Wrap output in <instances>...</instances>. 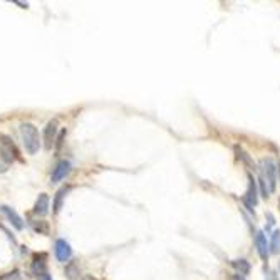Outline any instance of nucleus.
<instances>
[{
    "instance_id": "9d476101",
    "label": "nucleus",
    "mask_w": 280,
    "mask_h": 280,
    "mask_svg": "<svg viewBox=\"0 0 280 280\" xmlns=\"http://www.w3.org/2000/svg\"><path fill=\"white\" fill-rule=\"evenodd\" d=\"M47 211H49V196L42 193V195H39L36 205H34V213L44 217V215H47Z\"/></svg>"
},
{
    "instance_id": "0eeeda50",
    "label": "nucleus",
    "mask_w": 280,
    "mask_h": 280,
    "mask_svg": "<svg viewBox=\"0 0 280 280\" xmlns=\"http://www.w3.org/2000/svg\"><path fill=\"white\" fill-rule=\"evenodd\" d=\"M248 180H250V183H248L247 193H245V196H243V203L248 210L253 211V206H255L257 202H259V196H257V183L252 176H248Z\"/></svg>"
},
{
    "instance_id": "20e7f679",
    "label": "nucleus",
    "mask_w": 280,
    "mask_h": 280,
    "mask_svg": "<svg viewBox=\"0 0 280 280\" xmlns=\"http://www.w3.org/2000/svg\"><path fill=\"white\" fill-rule=\"evenodd\" d=\"M54 253L56 257H57L59 262L66 263L67 260L73 257V248H71V245L67 243L64 238H59V240H56V247H54Z\"/></svg>"
},
{
    "instance_id": "f03ea898",
    "label": "nucleus",
    "mask_w": 280,
    "mask_h": 280,
    "mask_svg": "<svg viewBox=\"0 0 280 280\" xmlns=\"http://www.w3.org/2000/svg\"><path fill=\"white\" fill-rule=\"evenodd\" d=\"M20 133H22V139H24L25 151H27L29 154H36L40 148V138H39L37 128L30 123H24L20 126Z\"/></svg>"
},
{
    "instance_id": "ddd939ff",
    "label": "nucleus",
    "mask_w": 280,
    "mask_h": 280,
    "mask_svg": "<svg viewBox=\"0 0 280 280\" xmlns=\"http://www.w3.org/2000/svg\"><path fill=\"white\" fill-rule=\"evenodd\" d=\"M232 267L235 268L240 275H247L248 272H250V263L247 262V260L240 259V260H233L232 262Z\"/></svg>"
},
{
    "instance_id": "6e6552de",
    "label": "nucleus",
    "mask_w": 280,
    "mask_h": 280,
    "mask_svg": "<svg viewBox=\"0 0 280 280\" xmlns=\"http://www.w3.org/2000/svg\"><path fill=\"white\" fill-rule=\"evenodd\" d=\"M57 136V121H51L44 130V145L47 149H51Z\"/></svg>"
},
{
    "instance_id": "a211bd4d",
    "label": "nucleus",
    "mask_w": 280,
    "mask_h": 280,
    "mask_svg": "<svg viewBox=\"0 0 280 280\" xmlns=\"http://www.w3.org/2000/svg\"><path fill=\"white\" fill-rule=\"evenodd\" d=\"M279 270H280V263H279Z\"/></svg>"
},
{
    "instance_id": "423d86ee",
    "label": "nucleus",
    "mask_w": 280,
    "mask_h": 280,
    "mask_svg": "<svg viewBox=\"0 0 280 280\" xmlns=\"http://www.w3.org/2000/svg\"><path fill=\"white\" fill-rule=\"evenodd\" d=\"M71 173V163L62 160L59 161L57 165H56V168L52 169V175H51V181L52 183H59V181H62L64 178Z\"/></svg>"
},
{
    "instance_id": "f8f14e48",
    "label": "nucleus",
    "mask_w": 280,
    "mask_h": 280,
    "mask_svg": "<svg viewBox=\"0 0 280 280\" xmlns=\"http://www.w3.org/2000/svg\"><path fill=\"white\" fill-rule=\"evenodd\" d=\"M67 191H69V187H62L60 190L56 193V200H54V213H59L60 208H62V202L66 198Z\"/></svg>"
},
{
    "instance_id": "dca6fc26",
    "label": "nucleus",
    "mask_w": 280,
    "mask_h": 280,
    "mask_svg": "<svg viewBox=\"0 0 280 280\" xmlns=\"http://www.w3.org/2000/svg\"><path fill=\"white\" fill-rule=\"evenodd\" d=\"M39 280H52V279H51V275H49L47 272H45V274L39 275Z\"/></svg>"
},
{
    "instance_id": "f257e3e1",
    "label": "nucleus",
    "mask_w": 280,
    "mask_h": 280,
    "mask_svg": "<svg viewBox=\"0 0 280 280\" xmlns=\"http://www.w3.org/2000/svg\"><path fill=\"white\" fill-rule=\"evenodd\" d=\"M277 169H279L277 163L270 160V158H263L259 165V173H260L259 180L262 181V183H265L270 195L275 191V188H277Z\"/></svg>"
},
{
    "instance_id": "39448f33",
    "label": "nucleus",
    "mask_w": 280,
    "mask_h": 280,
    "mask_svg": "<svg viewBox=\"0 0 280 280\" xmlns=\"http://www.w3.org/2000/svg\"><path fill=\"white\" fill-rule=\"evenodd\" d=\"M255 245H257V252H259L260 259L262 260H267L268 255H270V243H268L267 240V235L262 232V230H259V232L255 233Z\"/></svg>"
},
{
    "instance_id": "4468645a",
    "label": "nucleus",
    "mask_w": 280,
    "mask_h": 280,
    "mask_svg": "<svg viewBox=\"0 0 280 280\" xmlns=\"http://www.w3.org/2000/svg\"><path fill=\"white\" fill-rule=\"evenodd\" d=\"M270 250H272V253H279L280 252V232H279V230H275V232L272 233Z\"/></svg>"
},
{
    "instance_id": "7ed1b4c3",
    "label": "nucleus",
    "mask_w": 280,
    "mask_h": 280,
    "mask_svg": "<svg viewBox=\"0 0 280 280\" xmlns=\"http://www.w3.org/2000/svg\"><path fill=\"white\" fill-rule=\"evenodd\" d=\"M0 156L5 163H12L17 160V149H15L14 141L5 134H0Z\"/></svg>"
},
{
    "instance_id": "9b49d317",
    "label": "nucleus",
    "mask_w": 280,
    "mask_h": 280,
    "mask_svg": "<svg viewBox=\"0 0 280 280\" xmlns=\"http://www.w3.org/2000/svg\"><path fill=\"white\" fill-rule=\"evenodd\" d=\"M32 270H34V274H37V275L45 274V257L44 255H36V257H34Z\"/></svg>"
},
{
    "instance_id": "f3484780",
    "label": "nucleus",
    "mask_w": 280,
    "mask_h": 280,
    "mask_svg": "<svg viewBox=\"0 0 280 280\" xmlns=\"http://www.w3.org/2000/svg\"><path fill=\"white\" fill-rule=\"evenodd\" d=\"M233 280H245L243 275H240V274H235L233 275Z\"/></svg>"
},
{
    "instance_id": "1a4fd4ad",
    "label": "nucleus",
    "mask_w": 280,
    "mask_h": 280,
    "mask_svg": "<svg viewBox=\"0 0 280 280\" xmlns=\"http://www.w3.org/2000/svg\"><path fill=\"white\" fill-rule=\"evenodd\" d=\"M2 211H3V215H5V217H7V220L12 223L15 228H17V230H22V228H24V222H22V218L19 217L17 213H15V210H12V208L7 206V205H3V206H2Z\"/></svg>"
},
{
    "instance_id": "2eb2a0df",
    "label": "nucleus",
    "mask_w": 280,
    "mask_h": 280,
    "mask_svg": "<svg viewBox=\"0 0 280 280\" xmlns=\"http://www.w3.org/2000/svg\"><path fill=\"white\" fill-rule=\"evenodd\" d=\"M2 280H20V274L15 270V272H12V274H7L5 277H2Z\"/></svg>"
}]
</instances>
